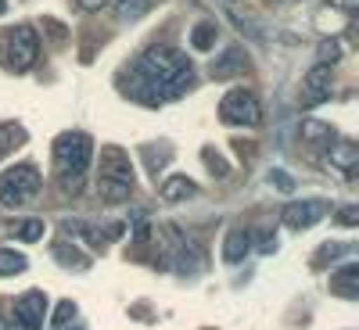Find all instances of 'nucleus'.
Listing matches in <instances>:
<instances>
[{
  "label": "nucleus",
  "instance_id": "obj_11",
  "mask_svg": "<svg viewBox=\"0 0 359 330\" xmlns=\"http://www.w3.org/2000/svg\"><path fill=\"white\" fill-rule=\"evenodd\" d=\"M248 65V57L241 47H230L219 54V62H212V79H233V76H241Z\"/></svg>",
  "mask_w": 359,
  "mask_h": 330
},
{
  "label": "nucleus",
  "instance_id": "obj_12",
  "mask_svg": "<svg viewBox=\"0 0 359 330\" xmlns=\"http://www.w3.org/2000/svg\"><path fill=\"white\" fill-rule=\"evenodd\" d=\"M158 194H162L165 201H187V198L198 194V187H194V179H187V176H165L162 187H158Z\"/></svg>",
  "mask_w": 359,
  "mask_h": 330
},
{
  "label": "nucleus",
  "instance_id": "obj_4",
  "mask_svg": "<svg viewBox=\"0 0 359 330\" xmlns=\"http://www.w3.org/2000/svg\"><path fill=\"white\" fill-rule=\"evenodd\" d=\"M36 50H40V40L29 25H15L4 33L0 40V62H4L11 72H29L36 62Z\"/></svg>",
  "mask_w": 359,
  "mask_h": 330
},
{
  "label": "nucleus",
  "instance_id": "obj_14",
  "mask_svg": "<svg viewBox=\"0 0 359 330\" xmlns=\"http://www.w3.org/2000/svg\"><path fill=\"white\" fill-rule=\"evenodd\" d=\"M355 162H359V147H355V144H338V147H331V165L341 169L348 179L355 176Z\"/></svg>",
  "mask_w": 359,
  "mask_h": 330
},
{
  "label": "nucleus",
  "instance_id": "obj_25",
  "mask_svg": "<svg viewBox=\"0 0 359 330\" xmlns=\"http://www.w3.org/2000/svg\"><path fill=\"white\" fill-rule=\"evenodd\" d=\"M269 184H273V187H280L284 194H291V191H294V179H291L284 169H273V172H269Z\"/></svg>",
  "mask_w": 359,
  "mask_h": 330
},
{
  "label": "nucleus",
  "instance_id": "obj_3",
  "mask_svg": "<svg viewBox=\"0 0 359 330\" xmlns=\"http://www.w3.org/2000/svg\"><path fill=\"white\" fill-rule=\"evenodd\" d=\"M97 191L104 201H126L133 191V165L123 147H101L97 162Z\"/></svg>",
  "mask_w": 359,
  "mask_h": 330
},
{
  "label": "nucleus",
  "instance_id": "obj_27",
  "mask_svg": "<svg viewBox=\"0 0 359 330\" xmlns=\"http://www.w3.org/2000/svg\"><path fill=\"white\" fill-rule=\"evenodd\" d=\"M259 252H277V241H273L266 230H262V237H259Z\"/></svg>",
  "mask_w": 359,
  "mask_h": 330
},
{
  "label": "nucleus",
  "instance_id": "obj_7",
  "mask_svg": "<svg viewBox=\"0 0 359 330\" xmlns=\"http://www.w3.org/2000/svg\"><path fill=\"white\" fill-rule=\"evenodd\" d=\"M327 201H320V198H313V201H294V205H287L284 208V226L287 230H309V226H316L323 216H327Z\"/></svg>",
  "mask_w": 359,
  "mask_h": 330
},
{
  "label": "nucleus",
  "instance_id": "obj_1",
  "mask_svg": "<svg viewBox=\"0 0 359 330\" xmlns=\"http://www.w3.org/2000/svg\"><path fill=\"white\" fill-rule=\"evenodd\" d=\"M194 86V69L176 47H147L137 65H133V83H130V97L140 104H165L180 94H187Z\"/></svg>",
  "mask_w": 359,
  "mask_h": 330
},
{
  "label": "nucleus",
  "instance_id": "obj_9",
  "mask_svg": "<svg viewBox=\"0 0 359 330\" xmlns=\"http://www.w3.org/2000/svg\"><path fill=\"white\" fill-rule=\"evenodd\" d=\"M323 101H331V69L316 65V69H309V76H306L302 104H306V108H316V104H323Z\"/></svg>",
  "mask_w": 359,
  "mask_h": 330
},
{
  "label": "nucleus",
  "instance_id": "obj_15",
  "mask_svg": "<svg viewBox=\"0 0 359 330\" xmlns=\"http://www.w3.org/2000/svg\"><path fill=\"white\" fill-rule=\"evenodd\" d=\"M331 287L338 294H345V298H355V291H359V266L348 262L345 269H338V273L331 277Z\"/></svg>",
  "mask_w": 359,
  "mask_h": 330
},
{
  "label": "nucleus",
  "instance_id": "obj_13",
  "mask_svg": "<svg viewBox=\"0 0 359 330\" xmlns=\"http://www.w3.org/2000/svg\"><path fill=\"white\" fill-rule=\"evenodd\" d=\"M302 140L309 147H327V144L334 140V130L327 126V123H320V118H306V123H302Z\"/></svg>",
  "mask_w": 359,
  "mask_h": 330
},
{
  "label": "nucleus",
  "instance_id": "obj_21",
  "mask_svg": "<svg viewBox=\"0 0 359 330\" xmlns=\"http://www.w3.org/2000/svg\"><path fill=\"white\" fill-rule=\"evenodd\" d=\"M54 259H62V266H76V269L86 266V255L76 252V248H69V245H57V248H54Z\"/></svg>",
  "mask_w": 359,
  "mask_h": 330
},
{
  "label": "nucleus",
  "instance_id": "obj_20",
  "mask_svg": "<svg viewBox=\"0 0 359 330\" xmlns=\"http://www.w3.org/2000/svg\"><path fill=\"white\" fill-rule=\"evenodd\" d=\"M316 57H320V65L331 69L338 57H341V43H338V40H323V43L316 47Z\"/></svg>",
  "mask_w": 359,
  "mask_h": 330
},
{
  "label": "nucleus",
  "instance_id": "obj_22",
  "mask_svg": "<svg viewBox=\"0 0 359 330\" xmlns=\"http://www.w3.org/2000/svg\"><path fill=\"white\" fill-rule=\"evenodd\" d=\"M15 233H18V241H40V233H43V219H22Z\"/></svg>",
  "mask_w": 359,
  "mask_h": 330
},
{
  "label": "nucleus",
  "instance_id": "obj_29",
  "mask_svg": "<svg viewBox=\"0 0 359 330\" xmlns=\"http://www.w3.org/2000/svg\"><path fill=\"white\" fill-rule=\"evenodd\" d=\"M8 11V0H0V15H4Z\"/></svg>",
  "mask_w": 359,
  "mask_h": 330
},
{
  "label": "nucleus",
  "instance_id": "obj_18",
  "mask_svg": "<svg viewBox=\"0 0 359 330\" xmlns=\"http://www.w3.org/2000/svg\"><path fill=\"white\" fill-rule=\"evenodd\" d=\"M22 140H25V130L18 123H4V126H0V158L11 155V147H18Z\"/></svg>",
  "mask_w": 359,
  "mask_h": 330
},
{
  "label": "nucleus",
  "instance_id": "obj_10",
  "mask_svg": "<svg viewBox=\"0 0 359 330\" xmlns=\"http://www.w3.org/2000/svg\"><path fill=\"white\" fill-rule=\"evenodd\" d=\"M248 252H252V233L241 230V226H233L226 233V241H223V262L226 266H241Z\"/></svg>",
  "mask_w": 359,
  "mask_h": 330
},
{
  "label": "nucleus",
  "instance_id": "obj_16",
  "mask_svg": "<svg viewBox=\"0 0 359 330\" xmlns=\"http://www.w3.org/2000/svg\"><path fill=\"white\" fill-rule=\"evenodd\" d=\"M151 11V0H115V15L123 22H137Z\"/></svg>",
  "mask_w": 359,
  "mask_h": 330
},
{
  "label": "nucleus",
  "instance_id": "obj_23",
  "mask_svg": "<svg viewBox=\"0 0 359 330\" xmlns=\"http://www.w3.org/2000/svg\"><path fill=\"white\" fill-rule=\"evenodd\" d=\"M201 162H205L208 169H212L219 179H226V176H230V165H226V162H223V158L212 151V147H205V151H201Z\"/></svg>",
  "mask_w": 359,
  "mask_h": 330
},
{
  "label": "nucleus",
  "instance_id": "obj_5",
  "mask_svg": "<svg viewBox=\"0 0 359 330\" xmlns=\"http://www.w3.org/2000/svg\"><path fill=\"white\" fill-rule=\"evenodd\" d=\"M40 191V172H36V165H29V162H22V165H15V169H8V172H0V205H25L29 198H33Z\"/></svg>",
  "mask_w": 359,
  "mask_h": 330
},
{
  "label": "nucleus",
  "instance_id": "obj_28",
  "mask_svg": "<svg viewBox=\"0 0 359 330\" xmlns=\"http://www.w3.org/2000/svg\"><path fill=\"white\" fill-rule=\"evenodd\" d=\"M76 4H79V8H86V11H97V8L104 4V0H76Z\"/></svg>",
  "mask_w": 359,
  "mask_h": 330
},
{
  "label": "nucleus",
  "instance_id": "obj_24",
  "mask_svg": "<svg viewBox=\"0 0 359 330\" xmlns=\"http://www.w3.org/2000/svg\"><path fill=\"white\" fill-rule=\"evenodd\" d=\"M72 319H76V305H72V302H62V305L54 309V319H50V323H54V326H69Z\"/></svg>",
  "mask_w": 359,
  "mask_h": 330
},
{
  "label": "nucleus",
  "instance_id": "obj_19",
  "mask_svg": "<svg viewBox=\"0 0 359 330\" xmlns=\"http://www.w3.org/2000/svg\"><path fill=\"white\" fill-rule=\"evenodd\" d=\"M25 269V255H18V252H0V277H11V273H22Z\"/></svg>",
  "mask_w": 359,
  "mask_h": 330
},
{
  "label": "nucleus",
  "instance_id": "obj_17",
  "mask_svg": "<svg viewBox=\"0 0 359 330\" xmlns=\"http://www.w3.org/2000/svg\"><path fill=\"white\" fill-rule=\"evenodd\" d=\"M191 47L194 50H212L216 47V25L212 22H198L191 33Z\"/></svg>",
  "mask_w": 359,
  "mask_h": 330
},
{
  "label": "nucleus",
  "instance_id": "obj_8",
  "mask_svg": "<svg viewBox=\"0 0 359 330\" xmlns=\"http://www.w3.org/2000/svg\"><path fill=\"white\" fill-rule=\"evenodd\" d=\"M15 316L22 330H40L47 319V294L43 291H25L15 302Z\"/></svg>",
  "mask_w": 359,
  "mask_h": 330
},
{
  "label": "nucleus",
  "instance_id": "obj_2",
  "mask_svg": "<svg viewBox=\"0 0 359 330\" xmlns=\"http://www.w3.org/2000/svg\"><path fill=\"white\" fill-rule=\"evenodd\" d=\"M94 162V140L86 133H62L54 140V169H57V184L65 194L83 191V176Z\"/></svg>",
  "mask_w": 359,
  "mask_h": 330
},
{
  "label": "nucleus",
  "instance_id": "obj_6",
  "mask_svg": "<svg viewBox=\"0 0 359 330\" xmlns=\"http://www.w3.org/2000/svg\"><path fill=\"white\" fill-rule=\"evenodd\" d=\"M219 118L226 126H259L262 123V104L252 90H230L219 104Z\"/></svg>",
  "mask_w": 359,
  "mask_h": 330
},
{
  "label": "nucleus",
  "instance_id": "obj_26",
  "mask_svg": "<svg viewBox=\"0 0 359 330\" xmlns=\"http://www.w3.org/2000/svg\"><path fill=\"white\" fill-rule=\"evenodd\" d=\"M338 223H341V226H355V223H359V208H355V205L341 208V212H338Z\"/></svg>",
  "mask_w": 359,
  "mask_h": 330
}]
</instances>
